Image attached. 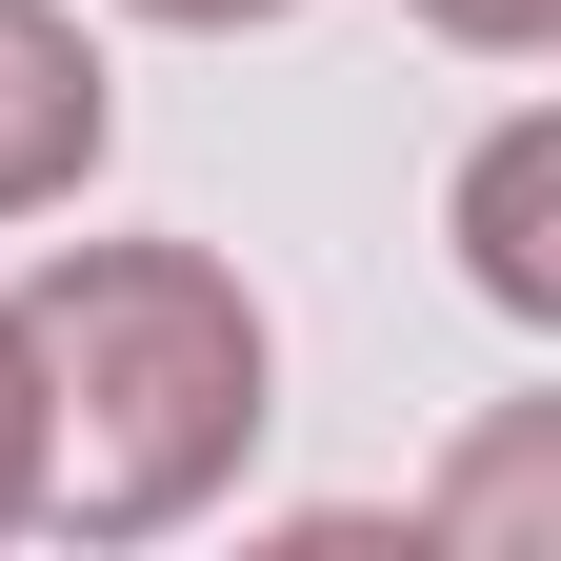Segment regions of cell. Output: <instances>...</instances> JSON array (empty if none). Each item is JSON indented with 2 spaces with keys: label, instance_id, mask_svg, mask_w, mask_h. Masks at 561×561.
Masks as SVG:
<instances>
[{
  "label": "cell",
  "instance_id": "cell-4",
  "mask_svg": "<svg viewBox=\"0 0 561 561\" xmlns=\"http://www.w3.org/2000/svg\"><path fill=\"white\" fill-rule=\"evenodd\" d=\"M41 522V341H21V301H0V541Z\"/></svg>",
  "mask_w": 561,
  "mask_h": 561
},
{
  "label": "cell",
  "instance_id": "cell-1",
  "mask_svg": "<svg viewBox=\"0 0 561 561\" xmlns=\"http://www.w3.org/2000/svg\"><path fill=\"white\" fill-rule=\"evenodd\" d=\"M21 341H41V522H81V541L201 522L280 381L261 301L201 241H60L21 280Z\"/></svg>",
  "mask_w": 561,
  "mask_h": 561
},
{
  "label": "cell",
  "instance_id": "cell-3",
  "mask_svg": "<svg viewBox=\"0 0 561 561\" xmlns=\"http://www.w3.org/2000/svg\"><path fill=\"white\" fill-rule=\"evenodd\" d=\"M461 280L502 321H561V101L481 121V161H461Z\"/></svg>",
  "mask_w": 561,
  "mask_h": 561
},
{
  "label": "cell",
  "instance_id": "cell-5",
  "mask_svg": "<svg viewBox=\"0 0 561 561\" xmlns=\"http://www.w3.org/2000/svg\"><path fill=\"white\" fill-rule=\"evenodd\" d=\"M421 21H442L461 60H541V41H561V0H421Z\"/></svg>",
  "mask_w": 561,
  "mask_h": 561
},
{
  "label": "cell",
  "instance_id": "cell-6",
  "mask_svg": "<svg viewBox=\"0 0 561 561\" xmlns=\"http://www.w3.org/2000/svg\"><path fill=\"white\" fill-rule=\"evenodd\" d=\"M140 21H181V41H221V21H301V0H140Z\"/></svg>",
  "mask_w": 561,
  "mask_h": 561
},
{
  "label": "cell",
  "instance_id": "cell-2",
  "mask_svg": "<svg viewBox=\"0 0 561 561\" xmlns=\"http://www.w3.org/2000/svg\"><path fill=\"white\" fill-rule=\"evenodd\" d=\"M101 140H121V101H101V41L60 21V0H0V221L81 201V181H101Z\"/></svg>",
  "mask_w": 561,
  "mask_h": 561
}]
</instances>
